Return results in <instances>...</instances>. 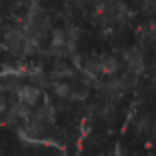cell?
Instances as JSON below:
<instances>
[{
  "mask_svg": "<svg viewBox=\"0 0 156 156\" xmlns=\"http://www.w3.org/2000/svg\"><path fill=\"white\" fill-rule=\"evenodd\" d=\"M17 102L20 104H25L27 108L30 106H35L41 99V91H39L35 86H30V84H25V86H19L17 87Z\"/></svg>",
  "mask_w": 156,
  "mask_h": 156,
  "instance_id": "cell-1",
  "label": "cell"
},
{
  "mask_svg": "<svg viewBox=\"0 0 156 156\" xmlns=\"http://www.w3.org/2000/svg\"><path fill=\"white\" fill-rule=\"evenodd\" d=\"M54 92L57 94V98H61V99H69L72 94V89H71V86L66 84V82H59V84H55Z\"/></svg>",
  "mask_w": 156,
  "mask_h": 156,
  "instance_id": "cell-4",
  "label": "cell"
},
{
  "mask_svg": "<svg viewBox=\"0 0 156 156\" xmlns=\"http://www.w3.org/2000/svg\"><path fill=\"white\" fill-rule=\"evenodd\" d=\"M66 44V35L62 30H55L54 32V37H52V45L54 47H62Z\"/></svg>",
  "mask_w": 156,
  "mask_h": 156,
  "instance_id": "cell-6",
  "label": "cell"
},
{
  "mask_svg": "<svg viewBox=\"0 0 156 156\" xmlns=\"http://www.w3.org/2000/svg\"><path fill=\"white\" fill-rule=\"evenodd\" d=\"M9 114H10L15 121H20V119H22V121H29V118L32 116V111H30V108H27L25 104L15 102V104H12Z\"/></svg>",
  "mask_w": 156,
  "mask_h": 156,
  "instance_id": "cell-2",
  "label": "cell"
},
{
  "mask_svg": "<svg viewBox=\"0 0 156 156\" xmlns=\"http://www.w3.org/2000/svg\"><path fill=\"white\" fill-rule=\"evenodd\" d=\"M55 118V112H54V108H52V104H44L42 108H39V111L35 112V119L34 121L37 122H52Z\"/></svg>",
  "mask_w": 156,
  "mask_h": 156,
  "instance_id": "cell-3",
  "label": "cell"
},
{
  "mask_svg": "<svg viewBox=\"0 0 156 156\" xmlns=\"http://www.w3.org/2000/svg\"><path fill=\"white\" fill-rule=\"evenodd\" d=\"M101 69L104 72H114L118 69V61L114 57H106L104 61L101 62Z\"/></svg>",
  "mask_w": 156,
  "mask_h": 156,
  "instance_id": "cell-5",
  "label": "cell"
}]
</instances>
